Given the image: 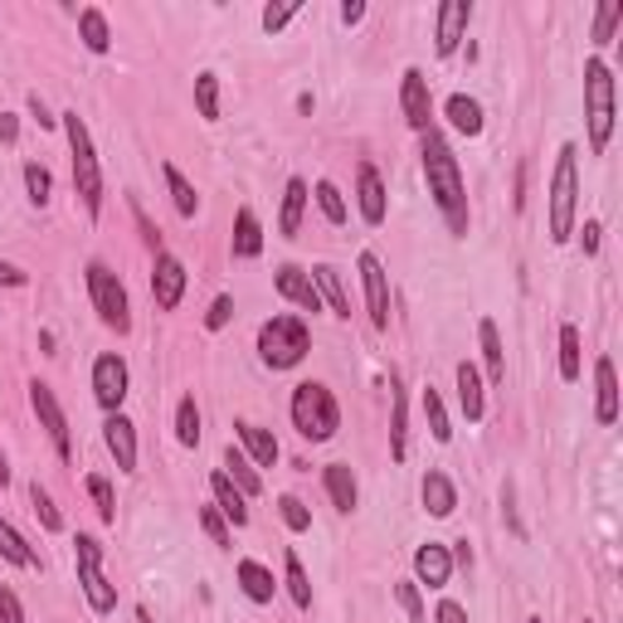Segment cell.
<instances>
[{"mask_svg": "<svg viewBox=\"0 0 623 623\" xmlns=\"http://www.w3.org/2000/svg\"><path fill=\"white\" fill-rule=\"evenodd\" d=\"M16 132H20L16 113H0V142H16Z\"/></svg>", "mask_w": 623, "mask_h": 623, "instance_id": "58", "label": "cell"}, {"mask_svg": "<svg viewBox=\"0 0 623 623\" xmlns=\"http://www.w3.org/2000/svg\"><path fill=\"white\" fill-rule=\"evenodd\" d=\"M298 0H283V6H263V16H259V25H263V30H269V35H283L288 30V25H293L298 20Z\"/></svg>", "mask_w": 623, "mask_h": 623, "instance_id": "48", "label": "cell"}, {"mask_svg": "<svg viewBox=\"0 0 623 623\" xmlns=\"http://www.w3.org/2000/svg\"><path fill=\"white\" fill-rule=\"evenodd\" d=\"M400 108H405V123L419 132L434 127V93H429V78H424V69H405L400 74Z\"/></svg>", "mask_w": 623, "mask_h": 623, "instance_id": "14", "label": "cell"}, {"mask_svg": "<svg viewBox=\"0 0 623 623\" xmlns=\"http://www.w3.org/2000/svg\"><path fill=\"white\" fill-rule=\"evenodd\" d=\"M88 386H93V400H98L103 415H123L127 390H132V370H127V361L117 351H103L98 361H93Z\"/></svg>", "mask_w": 623, "mask_h": 623, "instance_id": "9", "label": "cell"}, {"mask_svg": "<svg viewBox=\"0 0 623 623\" xmlns=\"http://www.w3.org/2000/svg\"><path fill=\"white\" fill-rule=\"evenodd\" d=\"M162 176H166V191H171V205H176V215H181V220H195V215H201V191H195V185L181 176V166L162 162Z\"/></svg>", "mask_w": 623, "mask_h": 623, "instance_id": "35", "label": "cell"}, {"mask_svg": "<svg viewBox=\"0 0 623 623\" xmlns=\"http://www.w3.org/2000/svg\"><path fill=\"white\" fill-rule=\"evenodd\" d=\"M419 497H424V512H429L434 522H448V516L458 512V487H454V477L439 473V468H429V473H424Z\"/></svg>", "mask_w": 623, "mask_h": 623, "instance_id": "21", "label": "cell"}, {"mask_svg": "<svg viewBox=\"0 0 623 623\" xmlns=\"http://www.w3.org/2000/svg\"><path fill=\"white\" fill-rule=\"evenodd\" d=\"M185 283H191L185 263L162 249V254H156V263H152V302H156L162 312H176L181 298H185Z\"/></svg>", "mask_w": 623, "mask_h": 623, "instance_id": "12", "label": "cell"}, {"mask_svg": "<svg viewBox=\"0 0 623 623\" xmlns=\"http://www.w3.org/2000/svg\"><path fill=\"white\" fill-rule=\"evenodd\" d=\"M132 215H137V230H142V239H147V249H152V254H162V230H156V224L147 220V210L132 205Z\"/></svg>", "mask_w": 623, "mask_h": 623, "instance_id": "52", "label": "cell"}, {"mask_svg": "<svg viewBox=\"0 0 623 623\" xmlns=\"http://www.w3.org/2000/svg\"><path fill=\"white\" fill-rule=\"evenodd\" d=\"M74 570H78V590H84L93 614H113L117 585L108 580V570H103V541L98 536H88V532L74 536Z\"/></svg>", "mask_w": 623, "mask_h": 623, "instance_id": "8", "label": "cell"}, {"mask_svg": "<svg viewBox=\"0 0 623 623\" xmlns=\"http://www.w3.org/2000/svg\"><path fill=\"white\" fill-rule=\"evenodd\" d=\"M322 487H327L331 507H337L341 516H351L356 507H361V487H356L351 463H327V468H322Z\"/></svg>", "mask_w": 623, "mask_h": 623, "instance_id": "22", "label": "cell"}, {"mask_svg": "<svg viewBox=\"0 0 623 623\" xmlns=\"http://www.w3.org/2000/svg\"><path fill=\"white\" fill-rule=\"evenodd\" d=\"M585 623H594V619H585Z\"/></svg>", "mask_w": 623, "mask_h": 623, "instance_id": "63", "label": "cell"}, {"mask_svg": "<svg viewBox=\"0 0 623 623\" xmlns=\"http://www.w3.org/2000/svg\"><path fill=\"white\" fill-rule=\"evenodd\" d=\"M454 386H458V409L468 424H483L487 415V386H483V370L473 361H458L454 366Z\"/></svg>", "mask_w": 623, "mask_h": 623, "instance_id": "19", "label": "cell"}, {"mask_svg": "<svg viewBox=\"0 0 623 623\" xmlns=\"http://www.w3.org/2000/svg\"><path fill=\"white\" fill-rule=\"evenodd\" d=\"M434 623H468V609H463L458 600H439V609H434Z\"/></svg>", "mask_w": 623, "mask_h": 623, "instance_id": "54", "label": "cell"}, {"mask_svg": "<svg viewBox=\"0 0 623 623\" xmlns=\"http://www.w3.org/2000/svg\"><path fill=\"white\" fill-rule=\"evenodd\" d=\"M273 288H278V298L293 302L298 312H322V293H317L312 273L298 269V263H283V269L273 273Z\"/></svg>", "mask_w": 623, "mask_h": 623, "instance_id": "17", "label": "cell"}, {"mask_svg": "<svg viewBox=\"0 0 623 623\" xmlns=\"http://www.w3.org/2000/svg\"><path fill=\"white\" fill-rule=\"evenodd\" d=\"M103 444H108L117 473H137V424H132L127 415L103 419Z\"/></svg>", "mask_w": 623, "mask_h": 623, "instance_id": "18", "label": "cell"}, {"mask_svg": "<svg viewBox=\"0 0 623 623\" xmlns=\"http://www.w3.org/2000/svg\"><path fill=\"white\" fill-rule=\"evenodd\" d=\"M59 127L69 137V156H74V191L84 201V215L98 220L103 215V162H98V147H93V132L78 113H59Z\"/></svg>", "mask_w": 623, "mask_h": 623, "instance_id": "2", "label": "cell"}, {"mask_svg": "<svg viewBox=\"0 0 623 623\" xmlns=\"http://www.w3.org/2000/svg\"><path fill=\"white\" fill-rule=\"evenodd\" d=\"M419 166H424V181H429V195H434V205H439L448 234L463 239L468 234V185H463L458 156H454V147H448L444 132L429 127L419 137Z\"/></svg>", "mask_w": 623, "mask_h": 623, "instance_id": "1", "label": "cell"}, {"mask_svg": "<svg viewBox=\"0 0 623 623\" xmlns=\"http://www.w3.org/2000/svg\"><path fill=\"white\" fill-rule=\"evenodd\" d=\"M516 210H526V166H516V195H512Z\"/></svg>", "mask_w": 623, "mask_h": 623, "instance_id": "59", "label": "cell"}, {"mask_svg": "<svg viewBox=\"0 0 623 623\" xmlns=\"http://www.w3.org/2000/svg\"><path fill=\"white\" fill-rule=\"evenodd\" d=\"M176 444L181 448L201 444V405H195V395H181V405H176Z\"/></svg>", "mask_w": 623, "mask_h": 623, "instance_id": "40", "label": "cell"}, {"mask_svg": "<svg viewBox=\"0 0 623 623\" xmlns=\"http://www.w3.org/2000/svg\"><path fill=\"white\" fill-rule=\"evenodd\" d=\"M84 487H88L93 507H98V516H103V526H117V497H113V483H108V477H103V473H88Z\"/></svg>", "mask_w": 623, "mask_h": 623, "instance_id": "42", "label": "cell"}, {"mask_svg": "<svg viewBox=\"0 0 623 623\" xmlns=\"http://www.w3.org/2000/svg\"><path fill=\"white\" fill-rule=\"evenodd\" d=\"M312 201L327 215V224H347L351 220V205H347V195L337 191V181H317L312 185Z\"/></svg>", "mask_w": 623, "mask_h": 623, "instance_id": "38", "label": "cell"}, {"mask_svg": "<svg viewBox=\"0 0 623 623\" xmlns=\"http://www.w3.org/2000/svg\"><path fill=\"white\" fill-rule=\"evenodd\" d=\"M619 25H623V6H619V0H604V6L600 10H594V45H600V49H609V45H614V30H619Z\"/></svg>", "mask_w": 623, "mask_h": 623, "instance_id": "46", "label": "cell"}, {"mask_svg": "<svg viewBox=\"0 0 623 623\" xmlns=\"http://www.w3.org/2000/svg\"><path fill=\"white\" fill-rule=\"evenodd\" d=\"M366 20V0H347L341 6V25H361Z\"/></svg>", "mask_w": 623, "mask_h": 623, "instance_id": "57", "label": "cell"}, {"mask_svg": "<svg viewBox=\"0 0 623 623\" xmlns=\"http://www.w3.org/2000/svg\"><path fill=\"white\" fill-rule=\"evenodd\" d=\"M278 516H283V526H288L293 536L312 532V512H308V502H302L298 493H283V497H278Z\"/></svg>", "mask_w": 623, "mask_h": 623, "instance_id": "44", "label": "cell"}, {"mask_svg": "<svg viewBox=\"0 0 623 623\" xmlns=\"http://www.w3.org/2000/svg\"><path fill=\"white\" fill-rule=\"evenodd\" d=\"M30 409H35V419H39V429L49 434V444H55V454L69 463L74 458V439H69V415H64V405H59V395L45 386V380H30Z\"/></svg>", "mask_w": 623, "mask_h": 623, "instance_id": "10", "label": "cell"}, {"mask_svg": "<svg viewBox=\"0 0 623 623\" xmlns=\"http://www.w3.org/2000/svg\"><path fill=\"white\" fill-rule=\"evenodd\" d=\"M356 210H361V220L370 224V230H380L390 215V191H386V181H380V171L361 162L356 166Z\"/></svg>", "mask_w": 623, "mask_h": 623, "instance_id": "15", "label": "cell"}, {"mask_svg": "<svg viewBox=\"0 0 623 623\" xmlns=\"http://www.w3.org/2000/svg\"><path fill=\"white\" fill-rule=\"evenodd\" d=\"M78 39H84L88 55H108V49H113L108 16H103L98 6H84V10H78Z\"/></svg>", "mask_w": 623, "mask_h": 623, "instance_id": "33", "label": "cell"}, {"mask_svg": "<svg viewBox=\"0 0 623 623\" xmlns=\"http://www.w3.org/2000/svg\"><path fill=\"white\" fill-rule=\"evenodd\" d=\"M448 580H454V551H448L444 541H424L415 551V585L419 590H448Z\"/></svg>", "mask_w": 623, "mask_h": 623, "instance_id": "16", "label": "cell"}, {"mask_svg": "<svg viewBox=\"0 0 623 623\" xmlns=\"http://www.w3.org/2000/svg\"><path fill=\"white\" fill-rule=\"evenodd\" d=\"M444 117H448V127H454L458 137H483V127H487L483 103L468 98V93H454V98L444 103Z\"/></svg>", "mask_w": 623, "mask_h": 623, "instance_id": "29", "label": "cell"}, {"mask_svg": "<svg viewBox=\"0 0 623 623\" xmlns=\"http://www.w3.org/2000/svg\"><path fill=\"white\" fill-rule=\"evenodd\" d=\"M234 580H239V590H244L249 604H273L278 580H273V570L263 565V561H239L234 565Z\"/></svg>", "mask_w": 623, "mask_h": 623, "instance_id": "26", "label": "cell"}, {"mask_svg": "<svg viewBox=\"0 0 623 623\" xmlns=\"http://www.w3.org/2000/svg\"><path fill=\"white\" fill-rule=\"evenodd\" d=\"M477 347H483V366H487V386H502L507 380V351H502V331L493 317L477 322Z\"/></svg>", "mask_w": 623, "mask_h": 623, "instance_id": "30", "label": "cell"}, {"mask_svg": "<svg viewBox=\"0 0 623 623\" xmlns=\"http://www.w3.org/2000/svg\"><path fill=\"white\" fill-rule=\"evenodd\" d=\"M356 269H361V288H366V312H370V327L376 331H390V273H386V263H380L376 254H366L356 259Z\"/></svg>", "mask_w": 623, "mask_h": 623, "instance_id": "11", "label": "cell"}, {"mask_svg": "<svg viewBox=\"0 0 623 623\" xmlns=\"http://www.w3.org/2000/svg\"><path fill=\"white\" fill-rule=\"evenodd\" d=\"M234 439H239V448L249 454V463L254 468H273L278 463V439H273V429H263V424H254V419H234Z\"/></svg>", "mask_w": 623, "mask_h": 623, "instance_id": "20", "label": "cell"}, {"mask_svg": "<svg viewBox=\"0 0 623 623\" xmlns=\"http://www.w3.org/2000/svg\"><path fill=\"white\" fill-rule=\"evenodd\" d=\"M283 585H288V600H293L302 614H312V580H308V570H302L298 551L283 555Z\"/></svg>", "mask_w": 623, "mask_h": 623, "instance_id": "37", "label": "cell"}, {"mask_svg": "<svg viewBox=\"0 0 623 623\" xmlns=\"http://www.w3.org/2000/svg\"><path fill=\"white\" fill-rule=\"evenodd\" d=\"M230 254H234V259H259V254H263V224H259V215H254V205H239L234 234H230Z\"/></svg>", "mask_w": 623, "mask_h": 623, "instance_id": "27", "label": "cell"}, {"mask_svg": "<svg viewBox=\"0 0 623 623\" xmlns=\"http://www.w3.org/2000/svg\"><path fill=\"white\" fill-rule=\"evenodd\" d=\"M308 201H312V185L302 176H293L283 185V205H278V234L283 239H298L302 220H308Z\"/></svg>", "mask_w": 623, "mask_h": 623, "instance_id": "23", "label": "cell"}, {"mask_svg": "<svg viewBox=\"0 0 623 623\" xmlns=\"http://www.w3.org/2000/svg\"><path fill=\"white\" fill-rule=\"evenodd\" d=\"M288 415H293V429L308 444H331L341 429V405L322 380H302L293 386V400H288Z\"/></svg>", "mask_w": 623, "mask_h": 623, "instance_id": "5", "label": "cell"}, {"mask_svg": "<svg viewBox=\"0 0 623 623\" xmlns=\"http://www.w3.org/2000/svg\"><path fill=\"white\" fill-rule=\"evenodd\" d=\"M600 244H604V224L600 220H585V230H580V249L594 259V254H600Z\"/></svg>", "mask_w": 623, "mask_h": 623, "instance_id": "53", "label": "cell"}, {"mask_svg": "<svg viewBox=\"0 0 623 623\" xmlns=\"http://www.w3.org/2000/svg\"><path fill=\"white\" fill-rule=\"evenodd\" d=\"M25 191H30V205L35 210H45L49 201H55V176H49V166L25 162Z\"/></svg>", "mask_w": 623, "mask_h": 623, "instance_id": "43", "label": "cell"}, {"mask_svg": "<svg viewBox=\"0 0 623 623\" xmlns=\"http://www.w3.org/2000/svg\"><path fill=\"white\" fill-rule=\"evenodd\" d=\"M614 117H619V88H614V69L594 55L585 59V123H590V152L604 156L614 142Z\"/></svg>", "mask_w": 623, "mask_h": 623, "instance_id": "4", "label": "cell"}, {"mask_svg": "<svg viewBox=\"0 0 623 623\" xmlns=\"http://www.w3.org/2000/svg\"><path fill=\"white\" fill-rule=\"evenodd\" d=\"M25 283H30V273L16 269V263H6V259H0V288H25Z\"/></svg>", "mask_w": 623, "mask_h": 623, "instance_id": "56", "label": "cell"}, {"mask_svg": "<svg viewBox=\"0 0 623 623\" xmlns=\"http://www.w3.org/2000/svg\"><path fill=\"white\" fill-rule=\"evenodd\" d=\"M210 497H215L220 516L234 526V532H239V526H249V497L239 493V487L230 483V477H224V468H215V473H210Z\"/></svg>", "mask_w": 623, "mask_h": 623, "instance_id": "25", "label": "cell"}, {"mask_svg": "<svg viewBox=\"0 0 623 623\" xmlns=\"http://www.w3.org/2000/svg\"><path fill=\"white\" fill-rule=\"evenodd\" d=\"M575 220H580V147L565 142L555 152V171H551V244H570L575 239Z\"/></svg>", "mask_w": 623, "mask_h": 623, "instance_id": "3", "label": "cell"}, {"mask_svg": "<svg viewBox=\"0 0 623 623\" xmlns=\"http://www.w3.org/2000/svg\"><path fill=\"white\" fill-rule=\"evenodd\" d=\"M468 25H473V0H444L439 16H434V49H439V59L458 55Z\"/></svg>", "mask_w": 623, "mask_h": 623, "instance_id": "13", "label": "cell"}, {"mask_svg": "<svg viewBox=\"0 0 623 623\" xmlns=\"http://www.w3.org/2000/svg\"><path fill=\"white\" fill-rule=\"evenodd\" d=\"M526 623H546V619H541V614H532V619H526Z\"/></svg>", "mask_w": 623, "mask_h": 623, "instance_id": "62", "label": "cell"}, {"mask_svg": "<svg viewBox=\"0 0 623 623\" xmlns=\"http://www.w3.org/2000/svg\"><path fill=\"white\" fill-rule=\"evenodd\" d=\"M230 317H234V298L220 293L215 302H210V312H205V331H224L230 327Z\"/></svg>", "mask_w": 623, "mask_h": 623, "instance_id": "50", "label": "cell"}, {"mask_svg": "<svg viewBox=\"0 0 623 623\" xmlns=\"http://www.w3.org/2000/svg\"><path fill=\"white\" fill-rule=\"evenodd\" d=\"M594 419H600L604 429L619 419V376H614V361H609V356L594 361Z\"/></svg>", "mask_w": 623, "mask_h": 623, "instance_id": "24", "label": "cell"}, {"mask_svg": "<svg viewBox=\"0 0 623 623\" xmlns=\"http://www.w3.org/2000/svg\"><path fill=\"white\" fill-rule=\"evenodd\" d=\"M137 623H156V619H152V609H137Z\"/></svg>", "mask_w": 623, "mask_h": 623, "instance_id": "61", "label": "cell"}, {"mask_svg": "<svg viewBox=\"0 0 623 623\" xmlns=\"http://www.w3.org/2000/svg\"><path fill=\"white\" fill-rule=\"evenodd\" d=\"M30 117H35V123L45 127V132L59 127V117H49V108H45V98H39V93H30Z\"/></svg>", "mask_w": 623, "mask_h": 623, "instance_id": "55", "label": "cell"}, {"mask_svg": "<svg viewBox=\"0 0 623 623\" xmlns=\"http://www.w3.org/2000/svg\"><path fill=\"white\" fill-rule=\"evenodd\" d=\"M195 113L205 123H220V74H195Z\"/></svg>", "mask_w": 623, "mask_h": 623, "instance_id": "41", "label": "cell"}, {"mask_svg": "<svg viewBox=\"0 0 623 623\" xmlns=\"http://www.w3.org/2000/svg\"><path fill=\"white\" fill-rule=\"evenodd\" d=\"M312 283H317V293H322V308H331L337 317H351L347 283H341V273L331 269V263H317V269H312Z\"/></svg>", "mask_w": 623, "mask_h": 623, "instance_id": "34", "label": "cell"}, {"mask_svg": "<svg viewBox=\"0 0 623 623\" xmlns=\"http://www.w3.org/2000/svg\"><path fill=\"white\" fill-rule=\"evenodd\" d=\"M585 376V347H580V327L575 322H561V380L575 386Z\"/></svg>", "mask_w": 623, "mask_h": 623, "instance_id": "36", "label": "cell"}, {"mask_svg": "<svg viewBox=\"0 0 623 623\" xmlns=\"http://www.w3.org/2000/svg\"><path fill=\"white\" fill-rule=\"evenodd\" d=\"M312 351V327L293 312H278L259 327V361L269 370H298Z\"/></svg>", "mask_w": 623, "mask_h": 623, "instance_id": "6", "label": "cell"}, {"mask_svg": "<svg viewBox=\"0 0 623 623\" xmlns=\"http://www.w3.org/2000/svg\"><path fill=\"white\" fill-rule=\"evenodd\" d=\"M220 468H224V477H230V483H234L244 497H259V493H263V477H259L254 463H249L244 448H234V444L224 448V463H220Z\"/></svg>", "mask_w": 623, "mask_h": 623, "instance_id": "32", "label": "cell"}, {"mask_svg": "<svg viewBox=\"0 0 623 623\" xmlns=\"http://www.w3.org/2000/svg\"><path fill=\"white\" fill-rule=\"evenodd\" d=\"M201 526H205V536L215 541L220 551H230V541H234V526L220 516V507H215V502H210V507H201Z\"/></svg>", "mask_w": 623, "mask_h": 623, "instance_id": "47", "label": "cell"}, {"mask_svg": "<svg viewBox=\"0 0 623 623\" xmlns=\"http://www.w3.org/2000/svg\"><path fill=\"white\" fill-rule=\"evenodd\" d=\"M390 458L395 463L409 458V405H405L400 376H390Z\"/></svg>", "mask_w": 623, "mask_h": 623, "instance_id": "28", "label": "cell"}, {"mask_svg": "<svg viewBox=\"0 0 623 623\" xmlns=\"http://www.w3.org/2000/svg\"><path fill=\"white\" fill-rule=\"evenodd\" d=\"M395 600H400V609L415 623H424V594H419V585L415 580H400V585H395Z\"/></svg>", "mask_w": 623, "mask_h": 623, "instance_id": "49", "label": "cell"}, {"mask_svg": "<svg viewBox=\"0 0 623 623\" xmlns=\"http://www.w3.org/2000/svg\"><path fill=\"white\" fill-rule=\"evenodd\" d=\"M0 623H30V619H25L20 594L10 590V585H0Z\"/></svg>", "mask_w": 623, "mask_h": 623, "instance_id": "51", "label": "cell"}, {"mask_svg": "<svg viewBox=\"0 0 623 623\" xmlns=\"http://www.w3.org/2000/svg\"><path fill=\"white\" fill-rule=\"evenodd\" d=\"M419 405H424V419H429L434 444H448V439H454V424H448V409H444V400H439V390H434V386H424Z\"/></svg>", "mask_w": 623, "mask_h": 623, "instance_id": "39", "label": "cell"}, {"mask_svg": "<svg viewBox=\"0 0 623 623\" xmlns=\"http://www.w3.org/2000/svg\"><path fill=\"white\" fill-rule=\"evenodd\" d=\"M0 561L6 565H16V570H45V561H39V551L30 546V541H25L16 526L6 522V516H0Z\"/></svg>", "mask_w": 623, "mask_h": 623, "instance_id": "31", "label": "cell"}, {"mask_svg": "<svg viewBox=\"0 0 623 623\" xmlns=\"http://www.w3.org/2000/svg\"><path fill=\"white\" fill-rule=\"evenodd\" d=\"M88 302H93V312H98V322L117 331V337H127L132 331V302H127V288H123V278H117L103 259H88Z\"/></svg>", "mask_w": 623, "mask_h": 623, "instance_id": "7", "label": "cell"}, {"mask_svg": "<svg viewBox=\"0 0 623 623\" xmlns=\"http://www.w3.org/2000/svg\"><path fill=\"white\" fill-rule=\"evenodd\" d=\"M10 483V468H6V454H0V487Z\"/></svg>", "mask_w": 623, "mask_h": 623, "instance_id": "60", "label": "cell"}, {"mask_svg": "<svg viewBox=\"0 0 623 623\" xmlns=\"http://www.w3.org/2000/svg\"><path fill=\"white\" fill-rule=\"evenodd\" d=\"M30 507H35V516H39V526L45 532H64V516H59V507H55V497H49V487L39 483H30Z\"/></svg>", "mask_w": 623, "mask_h": 623, "instance_id": "45", "label": "cell"}]
</instances>
